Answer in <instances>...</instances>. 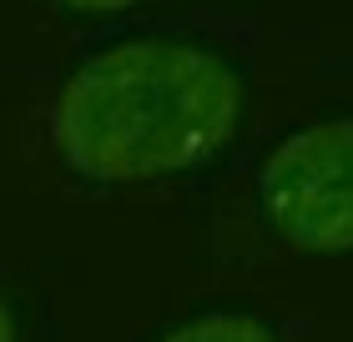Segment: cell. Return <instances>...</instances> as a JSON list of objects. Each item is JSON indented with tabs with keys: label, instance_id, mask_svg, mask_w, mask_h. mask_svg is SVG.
<instances>
[{
	"label": "cell",
	"instance_id": "6da1fadb",
	"mask_svg": "<svg viewBox=\"0 0 353 342\" xmlns=\"http://www.w3.org/2000/svg\"><path fill=\"white\" fill-rule=\"evenodd\" d=\"M243 86L212 51L167 36L91 56L56 101V146L91 182L192 171L232 141Z\"/></svg>",
	"mask_w": 353,
	"mask_h": 342
},
{
	"label": "cell",
	"instance_id": "3957f363",
	"mask_svg": "<svg viewBox=\"0 0 353 342\" xmlns=\"http://www.w3.org/2000/svg\"><path fill=\"white\" fill-rule=\"evenodd\" d=\"M162 342H272V332L252 312H202L167 332Z\"/></svg>",
	"mask_w": 353,
	"mask_h": 342
},
{
	"label": "cell",
	"instance_id": "5b68a950",
	"mask_svg": "<svg viewBox=\"0 0 353 342\" xmlns=\"http://www.w3.org/2000/svg\"><path fill=\"white\" fill-rule=\"evenodd\" d=\"M0 342H15V322H10V307L0 302Z\"/></svg>",
	"mask_w": 353,
	"mask_h": 342
},
{
	"label": "cell",
	"instance_id": "7a4b0ae2",
	"mask_svg": "<svg viewBox=\"0 0 353 342\" xmlns=\"http://www.w3.org/2000/svg\"><path fill=\"white\" fill-rule=\"evenodd\" d=\"M258 206L303 252H353V116L288 136L258 171Z\"/></svg>",
	"mask_w": 353,
	"mask_h": 342
},
{
	"label": "cell",
	"instance_id": "277c9868",
	"mask_svg": "<svg viewBox=\"0 0 353 342\" xmlns=\"http://www.w3.org/2000/svg\"><path fill=\"white\" fill-rule=\"evenodd\" d=\"M61 6H71V10H126L137 0H61Z\"/></svg>",
	"mask_w": 353,
	"mask_h": 342
}]
</instances>
